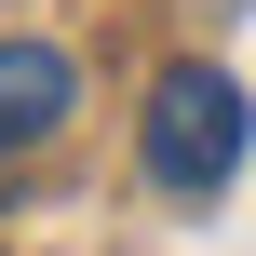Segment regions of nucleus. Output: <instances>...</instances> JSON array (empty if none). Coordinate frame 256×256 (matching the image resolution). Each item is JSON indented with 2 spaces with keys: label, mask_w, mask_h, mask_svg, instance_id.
<instances>
[{
  "label": "nucleus",
  "mask_w": 256,
  "mask_h": 256,
  "mask_svg": "<svg viewBox=\"0 0 256 256\" xmlns=\"http://www.w3.org/2000/svg\"><path fill=\"white\" fill-rule=\"evenodd\" d=\"M243 148H256V108H243V81L230 68H162L148 81V176L176 189V202H216L230 176H243Z\"/></svg>",
  "instance_id": "f257e3e1"
},
{
  "label": "nucleus",
  "mask_w": 256,
  "mask_h": 256,
  "mask_svg": "<svg viewBox=\"0 0 256 256\" xmlns=\"http://www.w3.org/2000/svg\"><path fill=\"white\" fill-rule=\"evenodd\" d=\"M68 108H81V68H68L54 40H0V162L54 148V135H68Z\"/></svg>",
  "instance_id": "f03ea898"
}]
</instances>
